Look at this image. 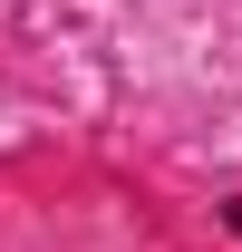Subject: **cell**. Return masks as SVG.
Segmentation results:
<instances>
[{"label":"cell","mask_w":242,"mask_h":252,"mask_svg":"<svg viewBox=\"0 0 242 252\" xmlns=\"http://www.w3.org/2000/svg\"><path fill=\"white\" fill-rule=\"evenodd\" d=\"M233 233H242V204H233Z\"/></svg>","instance_id":"1"}]
</instances>
